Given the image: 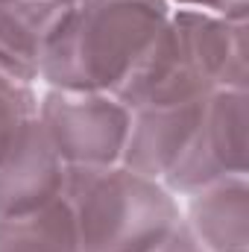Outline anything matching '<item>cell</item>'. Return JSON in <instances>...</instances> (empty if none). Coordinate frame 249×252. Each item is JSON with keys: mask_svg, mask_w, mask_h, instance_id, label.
<instances>
[{"mask_svg": "<svg viewBox=\"0 0 249 252\" xmlns=\"http://www.w3.org/2000/svg\"><path fill=\"white\" fill-rule=\"evenodd\" d=\"M220 88H247V21L179 9L112 97L138 112L199 103Z\"/></svg>", "mask_w": 249, "mask_h": 252, "instance_id": "1", "label": "cell"}, {"mask_svg": "<svg viewBox=\"0 0 249 252\" xmlns=\"http://www.w3.org/2000/svg\"><path fill=\"white\" fill-rule=\"evenodd\" d=\"M167 18V0H70L47 35L41 79L50 88L112 94Z\"/></svg>", "mask_w": 249, "mask_h": 252, "instance_id": "2", "label": "cell"}, {"mask_svg": "<svg viewBox=\"0 0 249 252\" xmlns=\"http://www.w3.org/2000/svg\"><path fill=\"white\" fill-rule=\"evenodd\" d=\"M62 196L82 252H153L182 220L170 190L124 164L70 167Z\"/></svg>", "mask_w": 249, "mask_h": 252, "instance_id": "3", "label": "cell"}, {"mask_svg": "<svg viewBox=\"0 0 249 252\" xmlns=\"http://www.w3.org/2000/svg\"><path fill=\"white\" fill-rule=\"evenodd\" d=\"M38 124L67 170L121 164L129 109L106 91L50 88L38 103Z\"/></svg>", "mask_w": 249, "mask_h": 252, "instance_id": "4", "label": "cell"}, {"mask_svg": "<svg viewBox=\"0 0 249 252\" xmlns=\"http://www.w3.org/2000/svg\"><path fill=\"white\" fill-rule=\"evenodd\" d=\"M247 88L205 97L190 144L161 182L170 193H196L220 179L247 176Z\"/></svg>", "mask_w": 249, "mask_h": 252, "instance_id": "5", "label": "cell"}, {"mask_svg": "<svg viewBox=\"0 0 249 252\" xmlns=\"http://www.w3.org/2000/svg\"><path fill=\"white\" fill-rule=\"evenodd\" d=\"M67 167L53 150L38 118L0 161V217H18L50 205L64 190Z\"/></svg>", "mask_w": 249, "mask_h": 252, "instance_id": "6", "label": "cell"}, {"mask_svg": "<svg viewBox=\"0 0 249 252\" xmlns=\"http://www.w3.org/2000/svg\"><path fill=\"white\" fill-rule=\"evenodd\" d=\"M202 103L205 100L187 106L129 112V135H126L121 164L147 179L164 182L190 144Z\"/></svg>", "mask_w": 249, "mask_h": 252, "instance_id": "7", "label": "cell"}, {"mask_svg": "<svg viewBox=\"0 0 249 252\" xmlns=\"http://www.w3.org/2000/svg\"><path fill=\"white\" fill-rule=\"evenodd\" d=\"M64 3L3 0L0 3V76L32 85L41 76V53Z\"/></svg>", "mask_w": 249, "mask_h": 252, "instance_id": "8", "label": "cell"}, {"mask_svg": "<svg viewBox=\"0 0 249 252\" xmlns=\"http://www.w3.org/2000/svg\"><path fill=\"white\" fill-rule=\"evenodd\" d=\"M185 223L208 252H249L247 176H229L190 193Z\"/></svg>", "mask_w": 249, "mask_h": 252, "instance_id": "9", "label": "cell"}, {"mask_svg": "<svg viewBox=\"0 0 249 252\" xmlns=\"http://www.w3.org/2000/svg\"><path fill=\"white\" fill-rule=\"evenodd\" d=\"M0 252H82L64 196L18 217H0Z\"/></svg>", "mask_w": 249, "mask_h": 252, "instance_id": "10", "label": "cell"}, {"mask_svg": "<svg viewBox=\"0 0 249 252\" xmlns=\"http://www.w3.org/2000/svg\"><path fill=\"white\" fill-rule=\"evenodd\" d=\"M38 118V97L30 85L0 76V161L15 150L21 135Z\"/></svg>", "mask_w": 249, "mask_h": 252, "instance_id": "11", "label": "cell"}, {"mask_svg": "<svg viewBox=\"0 0 249 252\" xmlns=\"http://www.w3.org/2000/svg\"><path fill=\"white\" fill-rule=\"evenodd\" d=\"M153 252H208V250L199 244V238L190 232V226H187L185 220H179V226H176Z\"/></svg>", "mask_w": 249, "mask_h": 252, "instance_id": "12", "label": "cell"}, {"mask_svg": "<svg viewBox=\"0 0 249 252\" xmlns=\"http://www.w3.org/2000/svg\"><path fill=\"white\" fill-rule=\"evenodd\" d=\"M176 3L187 6V9H199V12L241 18V21H247V6H249V0H176Z\"/></svg>", "mask_w": 249, "mask_h": 252, "instance_id": "13", "label": "cell"}, {"mask_svg": "<svg viewBox=\"0 0 249 252\" xmlns=\"http://www.w3.org/2000/svg\"><path fill=\"white\" fill-rule=\"evenodd\" d=\"M53 3H70V0H53Z\"/></svg>", "mask_w": 249, "mask_h": 252, "instance_id": "14", "label": "cell"}, {"mask_svg": "<svg viewBox=\"0 0 249 252\" xmlns=\"http://www.w3.org/2000/svg\"><path fill=\"white\" fill-rule=\"evenodd\" d=\"M0 3H3V0H0Z\"/></svg>", "mask_w": 249, "mask_h": 252, "instance_id": "15", "label": "cell"}]
</instances>
